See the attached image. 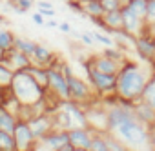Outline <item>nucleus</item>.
Here are the masks:
<instances>
[{"mask_svg": "<svg viewBox=\"0 0 155 151\" xmlns=\"http://www.w3.org/2000/svg\"><path fill=\"white\" fill-rule=\"evenodd\" d=\"M135 53L139 56V60L142 62H150L155 66V38L142 31L140 35H137V42H135Z\"/></svg>", "mask_w": 155, "mask_h": 151, "instance_id": "nucleus-9", "label": "nucleus"}, {"mask_svg": "<svg viewBox=\"0 0 155 151\" xmlns=\"http://www.w3.org/2000/svg\"><path fill=\"white\" fill-rule=\"evenodd\" d=\"M75 151H88V149H75Z\"/></svg>", "mask_w": 155, "mask_h": 151, "instance_id": "nucleus-45", "label": "nucleus"}, {"mask_svg": "<svg viewBox=\"0 0 155 151\" xmlns=\"http://www.w3.org/2000/svg\"><path fill=\"white\" fill-rule=\"evenodd\" d=\"M0 151H17V144H15L13 133L0 131Z\"/></svg>", "mask_w": 155, "mask_h": 151, "instance_id": "nucleus-27", "label": "nucleus"}, {"mask_svg": "<svg viewBox=\"0 0 155 151\" xmlns=\"http://www.w3.org/2000/svg\"><path fill=\"white\" fill-rule=\"evenodd\" d=\"M88 151H108V144H106V137L104 133H93V138H91V144H90V149Z\"/></svg>", "mask_w": 155, "mask_h": 151, "instance_id": "nucleus-28", "label": "nucleus"}, {"mask_svg": "<svg viewBox=\"0 0 155 151\" xmlns=\"http://www.w3.org/2000/svg\"><path fill=\"white\" fill-rule=\"evenodd\" d=\"M86 118H88V127H91L97 133H106L108 131V108H95V104L86 106Z\"/></svg>", "mask_w": 155, "mask_h": 151, "instance_id": "nucleus-8", "label": "nucleus"}, {"mask_svg": "<svg viewBox=\"0 0 155 151\" xmlns=\"http://www.w3.org/2000/svg\"><path fill=\"white\" fill-rule=\"evenodd\" d=\"M11 91L15 93V97L20 100V104L26 106H33L35 102H38L46 89L40 88L37 84V80L31 77V75L24 69V71H17L13 75V82H11Z\"/></svg>", "mask_w": 155, "mask_h": 151, "instance_id": "nucleus-3", "label": "nucleus"}, {"mask_svg": "<svg viewBox=\"0 0 155 151\" xmlns=\"http://www.w3.org/2000/svg\"><path fill=\"white\" fill-rule=\"evenodd\" d=\"M155 73V66L150 62H137V60H124L119 73H117V88L115 95L122 102L135 104L140 100V95L150 80V77Z\"/></svg>", "mask_w": 155, "mask_h": 151, "instance_id": "nucleus-1", "label": "nucleus"}, {"mask_svg": "<svg viewBox=\"0 0 155 151\" xmlns=\"http://www.w3.org/2000/svg\"><path fill=\"white\" fill-rule=\"evenodd\" d=\"M110 35H111L115 46L120 47L122 51H126V53H128V51H135L137 35H133V33H130V31H126V29H115V31H111Z\"/></svg>", "mask_w": 155, "mask_h": 151, "instance_id": "nucleus-16", "label": "nucleus"}, {"mask_svg": "<svg viewBox=\"0 0 155 151\" xmlns=\"http://www.w3.org/2000/svg\"><path fill=\"white\" fill-rule=\"evenodd\" d=\"M81 4H82V13H84L86 18L104 15V8H102L101 0H81Z\"/></svg>", "mask_w": 155, "mask_h": 151, "instance_id": "nucleus-20", "label": "nucleus"}, {"mask_svg": "<svg viewBox=\"0 0 155 151\" xmlns=\"http://www.w3.org/2000/svg\"><path fill=\"white\" fill-rule=\"evenodd\" d=\"M2 64H4L6 67H9L13 73H17V71L28 69L33 62H31V56H28L26 53L18 51L17 47H11V49L6 51V55H4V58H2Z\"/></svg>", "mask_w": 155, "mask_h": 151, "instance_id": "nucleus-10", "label": "nucleus"}, {"mask_svg": "<svg viewBox=\"0 0 155 151\" xmlns=\"http://www.w3.org/2000/svg\"><path fill=\"white\" fill-rule=\"evenodd\" d=\"M93 129L91 127H71L68 131L69 137V144L75 149H90L91 138H93Z\"/></svg>", "mask_w": 155, "mask_h": 151, "instance_id": "nucleus-12", "label": "nucleus"}, {"mask_svg": "<svg viewBox=\"0 0 155 151\" xmlns=\"http://www.w3.org/2000/svg\"><path fill=\"white\" fill-rule=\"evenodd\" d=\"M146 24L155 22V0H148V8H146V17H144Z\"/></svg>", "mask_w": 155, "mask_h": 151, "instance_id": "nucleus-33", "label": "nucleus"}, {"mask_svg": "<svg viewBox=\"0 0 155 151\" xmlns=\"http://www.w3.org/2000/svg\"><path fill=\"white\" fill-rule=\"evenodd\" d=\"M86 69V77H88V82L90 86L93 88L95 95L106 98V97H111L115 95V88H117V75H106V73H101L97 71L93 66H91V60H84L81 62Z\"/></svg>", "mask_w": 155, "mask_h": 151, "instance_id": "nucleus-4", "label": "nucleus"}, {"mask_svg": "<svg viewBox=\"0 0 155 151\" xmlns=\"http://www.w3.org/2000/svg\"><path fill=\"white\" fill-rule=\"evenodd\" d=\"M38 13L44 17H55V9H38Z\"/></svg>", "mask_w": 155, "mask_h": 151, "instance_id": "nucleus-39", "label": "nucleus"}, {"mask_svg": "<svg viewBox=\"0 0 155 151\" xmlns=\"http://www.w3.org/2000/svg\"><path fill=\"white\" fill-rule=\"evenodd\" d=\"M66 6H68V9H71L73 13H77V15H82V17H84L81 0H68V2H66Z\"/></svg>", "mask_w": 155, "mask_h": 151, "instance_id": "nucleus-34", "label": "nucleus"}, {"mask_svg": "<svg viewBox=\"0 0 155 151\" xmlns=\"http://www.w3.org/2000/svg\"><path fill=\"white\" fill-rule=\"evenodd\" d=\"M140 100L155 109V73L150 77V80H148V84H146V88L140 95Z\"/></svg>", "mask_w": 155, "mask_h": 151, "instance_id": "nucleus-23", "label": "nucleus"}, {"mask_svg": "<svg viewBox=\"0 0 155 151\" xmlns=\"http://www.w3.org/2000/svg\"><path fill=\"white\" fill-rule=\"evenodd\" d=\"M90 60H91V66H93L97 71L106 73V75H117L119 69H120V66H122L120 62H115V60L104 56L102 53H101V55H93V56H90Z\"/></svg>", "mask_w": 155, "mask_h": 151, "instance_id": "nucleus-15", "label": "nucleus"}, {"mask_svg": "<svg viewBox=\"0 0 155 151\" xmlns=\"http://www.w3.org/2000/svg\"><path fill=\"white\" fill-rule=\"evenodd\" d=\"M79 40H81L82 44H86V46H93V44H95L91 33H81V35H79Z\"/></svg>", "mask_w": 155, "mask_h": 151, "instance_id": "nucleus-35", "label": "nucleus"}, {"mask_svg": "<svg viewBox=\"0 0 155 151\" xmlns=\"http://www.w3.org/2000/svg\"><path fill=\"white\" fill-rule=\"evenodd\" d=\"M13 71L9 67H6L2 62H0V88H9L13 82Z\"/></svg>", "mask_w": 155, "mask_h": 151, "instance_id": "nucleus-29", "label": "nucleus"}, {"mask_svg": "<svg viewBox=\"0 0 155 151\" xmlns=\"http://www.w3.org/2000/svg\"><path fill=\"white\" fill-rule=\"evenodd\" d=\"M2 24H8V18L4 15H0V26H2Z\"/></svg>", "mask_w": 155, "mask_h": 151, "instance_id": "nucleus-42", "label": "nucleus"}, {"mask_svg": "<svg viewBox=\"0 0 155 151\" xmlns=\"http://www.w3.org/2000/svg\"><path fill=\"white\" fill-rule=\"evenodd\" d=\"M31 77L37 80V84L44 89H48V84H49V77H48V67H40V66H35L31 64L28 69H26Z\"/></svg>", "mask_w": 155, "mask_h": 151, "instance_id": "nucleus-21", "label": "nucleus"}, {"mask_svg": "<svg viewBox=\"0 0 155 151\" xmlns=\"http://www.w3.org/2000/svg\"><path fill=\"white\" fill-rule=\"evenodd\" d=\"M102 2V8H104V13L106 11H119L124 8V2L122 0H101Z\"/></svg>", "mask_w": 155, "mask_h": 151, "instance_id": "nucleus-32", "label": "nucleus"}, {"mask_svg": "<svg viewBox=\"0 0 155 151\" xmlns=\"http://www.w3.org/2000/svg\"><path fill=\"white\" fill-rule=\"evenodd\" d=\"M133 111H135V117L146 126V127H151L155 126V109L150 108L148 104H144L142 100H137L133 104Z\"/></svg>", "mask_w": 155, "mask_h": 151, "instance_id": "nucleus-18", "label": "nucleus"}, {"mask_svg": "<svg viewBox=\"0 0 155 151\" xmlns=\"http://www.w3.org/2000/svg\"><path fill=\"white\" fill-rule=\"evenodd\" d=\"M2 93H4V88H0V104H2Z\"/></svg>", "mask_w": 155, "mask_h": 151, "instance_id": "nucleus-44", "label": "nucleus"}, {"mask_svg": "<svg viewBox=\"0 0 155 151\" xmlns=\"http://www.w3.org/2000/svg\"><path fill=\"white\" fill-rule=\"evenodd\" d=\"M31 20H33V22H35L37 26H44V24H46V17H44V15H40L38 11L31 15Z\"/></svg>", "mask_w": 155, "mask_h": 151, "instance_id": "nucleus-36", "label": "nucleus"}, {"mask_svg": "<svg viewBox=\"0 0 155 151\" xmlns=\"http://www.w3.org/2000/svg\"><path fill=\"white\" fill-rule=\"evenodd\" d=\"M17 122H18V118H17L11 111H8L6 108L0 106V131L13 133V131H15Z\"/></svg>", "mask_w": 155, "mask_h": 151, "instance_id": "nucleus-19", "label": "nucleus"}, {"mask_svg": "<svg viewBox=\"0 0 155 151\" xmlns=\"http://www.w3.org/2000/svg\"><path fill=\"white\" fill-rule=\"evenodd\" d=\"M102 18H104V22H106L110 33L115 31V29H124V26H122V11H120V9H119V11H106V13L102 15Z\"/></svg>", "mask_w": 155, "mask_h": 151, "instance_id": "nucleus-22", "label": "nucleus"}, {"mask_svg": "<svg viewBox=\"0 0 155 151\" xmlns=\"http://www.w3.org/2000/svg\"><path fill=\"white\" fill-rule=\"evenodd\" d=\"M4 55H6V51H4L2 47H0V62H2V58H4Z\"/></svg>", "mask_w": 155, "mask_h": 151, "instance_id": "nucleus-43", "label": "nucleus"}, {"mask_svg": "<svg viewBox=\"0 0 155 151\" xmlns=\"http://www.w3.org/2000/svg\"><path fill=\"white\" fill-rule=\"evenodd\" d=\"M57 151H75V147H73V146H71V144L68 142V144H64L62 147H58Z\"/></svg>", "mask_w": 155, "mask_h": 151, "instance_id": "nucleus-40", "label": "nucleus"}, {"mask_svg": "<svg viewBox=\"0 0 155 151\" xmlns=\"http://www.w3.org/2000/svg\"><path fill=\"white\" fill-rule=\"evenodd\" d=\"M42 146L44 147H48L49 151H57L58 147H62L64 144H68L69 142V137H68V131L66 129H53L51 133H48L42 140Z\"/></svg>", "mask_w": 155, "mask_h": 151, "instance_id": "nucleus-17", "label": "nucleus"}, {"mask_svg": "<svg viewBox=\"0 0 155 151\" xmlns=\"http://www.w3.org/2000/svg\"><path fill=\"white\" fill-rule=\"evenodd\" d=\"M68 79V89H69V100L73 102H79L82 104L84 108L91 102H95V91L93 88L90 86L88 80H82L81 77H77V75H69Z\"/></svg>", "mask_w": 155, "mask_h": 151, "instance_id": "nucleus-5", "label": "nucleus"}, {"mask_svg": "<svg viewBox=\"0 0 155 151\" xmlns=\"http://www.w3.org/2000/svg\"><path fill=\"white\" fill-rule=\"evenodd\" d=\"M44 26H48V27H58V22L57 20H46Z\"/></svg>", "mask_w": 155, "mask_h": 151, "instance_id": "nucleus-41", "label": "nucleus"}, {"mask_svg": "<svg viewBox=\"0 0 155 151\" xmlns=\"http://www.w3.org/2000/svg\"><path fill=\"white\" fill-rule=\"evenodd\" d=\"M90 33H91V37H93V40H95L97 44H101V46H104V47L115 46L111 35H108V33H104V31H90Z\"/></svg>", "mask_w": 155, "mask_h": 151, "instance_id": "nucleus-30", "label": "nucleus"}, {"mask_svg": "<svg viewBox=\"0 0 155 151\" xmlns=\"http://www.w3.org/2000/svg\"><path fill=\"white\" fill-rule=\"evenodd\" d=\"M15 47L22 53H26L28 56H31L35 53V47H37V42L35 40H29V38H24V37H17L15 38Z\"/></svg>", "mask_w": 155, "mask_h": 151, "instance_id": "nucleus-25", "label": "nucleus"}, {"mask_svg": "<svg viewBox=\"0 0 155 151\" xmlns=\"http://www.w3.org/2000/svg\"><path fill=\"white\" fill-rule=\"evenodd\" d=\"M142 31H146V33H150V35H151V37L155 38V22H151V24H146Z\"/></svg>", "mask_w": 155, "mask_h": 151, "instance_id": "nucleus-37", "label": "nucleus"}, {"mask_svg": "<svg viewBox=\"0 0 155 151\" xmlns=\"http://www.w3.org/2000/svg\"><path fill=\"white\" fill-rule=\"evenodd\" d=\"M48 77H49V84L48 89L51 93H55L60 100H69V89H68V79L62 73L60 67H48Z\"/></svg>", "mask_w": 155, "mask_h": 151, "instance_id": "nucleus-6", "label": "nucleus"}, {"mask_svg": "<svg viewBox=\"0 0 155 151\" xmlns=\"http://www.w3.org/2000/svg\"><path fill=\"white\" fill-rule=\"evenodd\" d=\"M62 2H68V0H62Z\"/></svg>", "mask_w": 155, "mask_h": 151, "instance_id": "nucleus-46", "label": "nucleus"}, {"mask_svg": "<svg viewBox=\"0 0 155 151\" xmlns=\"http://www.w3.org/2000/svg\"><path fill=\"white\" fill-rule=\"evenodd\" d=\"M29 127H31V133L33 137L37 138V142H40L48 133H51L55 129V124H53V115L51 113H44V115H37L33 117L29 122Z\"/></svg>", "mask_w": 155, "mask_h": 151, "instance_id": "nucleus-11", "label": "nucleus"}, {"mask_svg": "<svg viewBox=\"0 0 155 151\" xmlns=\"http://www.w3.org/2000/svg\"><path fill=\"white\" fill-rule=\"evenodd\" d=\"M13 138H15V144H17V151H31L38 144L37 138L31 133L29 124L24 122V120H18L17 122L15 131H13Z\"/></svg>", "mask_w": 155, "mask_h": 151, "instance_id": "nucleus-7", "label": "nucleus"}, {"mask_svg": "<svg viewBox=\"0 0 155 151\" xmlns=\"http://www.w3.org/2000/svg\"><path fill=\"white\" fill-rule=\"evenodd\" d=\"M117 138H120L126 146L133 147V149H139L142 146H148V127L135 117V111L131 108V111L117 124V127L113 131Z\"/></svg>", "mask_w": 155, "mask_h": 151, "instance_id": "nucleus-2", "label": "nucleus"}, {"mask_svg": "<svg viewBox=\"0 0 155 151\" xmlns=\"http://www.w3.org/2000/svg\"><path fill=\"white\" fill-rule=\"evenodd\" d=\"M57 58H58L57 53L51 51L48 46H42V44H37L35 53L31 55V62L35 66H40V67H51Z\"/></svg>", "mask_w": 155, "mask_h": 151, "instance_id": "nucleus-14", "label": "nucleus"}, {"mask_svg": "<svg viewBox=\"0 0 155 151\" xmlns=\"http://www.w3.org/2000/svg\"><path fill=\"white\" fill-rule=\"evenodd\" d=\"M58 29H60L62 33H66V35L71 33V26H69L68 22H60V24H58Z\"/></svg>", "mask_w": 155, "mask_h": 151, "instance_id": "nucleus-38", "label": "nucleus"}, {"mask_svg": "<svg viewBox=\"0 0 155 151\" xmlns=\"http://www.w3.org/2000/svg\"><path fill=\"white\" fill-rule=\"evenodd\" d=\"M120 11H122V26H124V29L130 31V33H133V35H140L142 29H144V26H146L144 18H140L139 15H135L128 6H124Z\"/></svg>", "mask_w": 155, "mask_h": 151, "instance_id": "nucleus-13", "label": "nucleus"}, {"mask_svg": "<svg viewBox=\"0 0 155 151\" xmlns=\"http://www.w3.org/2000/svg\"><path fill=\"white\" fill-rule=\"evenodd\" d=\"M128 8H130L135 15H139L140 18H144V17H146V8H148V0H130Z\"/></svg>", "mask_w": 155, "mask_h": 151, "instance_id": "nucleus-31", "label": "nucleus"}, {"mask_svg": "<svg viewBox=\"0 0 155 151\" xmlns=\"http://www.w3.org/2000/svg\"><path fill=\"white\" fill-rule=\"evenodd\" d=\"M15 38H17V35L11 29H2L0 27V47H2L4 51L15 47Z\"/></svg>", "mask_w": 155, "mask_h": 151, "instance_id": "nucleus-26", "label": "nucleus"}, {"mask_svg": "<svg viewBox=\"0 0 155 151\" xmlns=\"http://www.w3.org/2000/svg\"><path fill=\"white\" fill-rule=\"evenodd\" d=\"M104 137H106L108 151H131V147H130V146H126V144H124L120 138H117L113 133L106 131V133H104Z\"/></svg>", "mask_w": 155, "mask_h": 151, "instance_id": "nucleus-24", "label": "nucleus"}]
</instances>
